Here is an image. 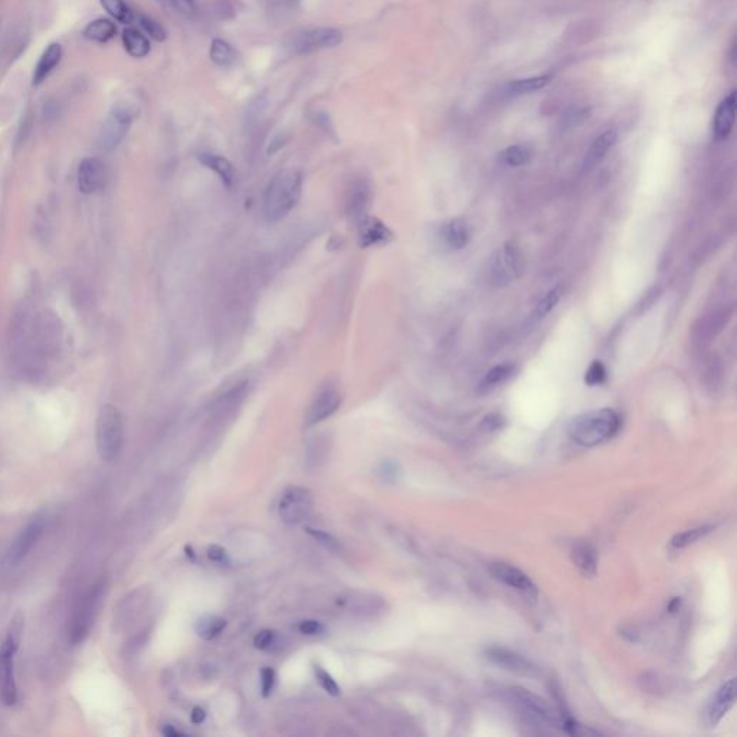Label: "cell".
Segmentation results:
<instances>
[{"instance_id":"obj_43","label":"cell","mask_w":737,"mask_h":737,"mask_svg":"<svg viewBox=\"0 0 737 737\" xmlns=\"http://www.w3.org/2000/svg\"><path fill=\"white\" fill-rule=\"evenodd\" d=\"M170 4L179 13H182L187 18H192L196 13L194 0H170Z\"/></svg>"},{"instance_id":"obj_49","label":"cell","mask_w":737,"mask_h":737,"mask_svg":"<svg viewBox=\"0 0 737 737\" xmlns=\"http://www.w3.org/2000/svg\"><path fill=\"white\" fill-rule=\"evenodd\" d=\"M314 121L316 124H318L321 128H324L326 131H330L331 130V124H330V118L326 113H317L316 117H314Z\"/></svg>"},{"instance_id":"obj_28","label":"cell","mask_w":737,"mask_h":737,"mask_svg":"<svg viewBox=\"0 0 737 737\" xmlns=\"http://www.w3.org/2000/svg\"><path fill=\"white\" fill-rule=\"evenodd\" d=\"M516 372H517V367L514 365L496 366L485 373V376L482 377V380L480 383V387L484 390L497 387L499 384L511 379L516 375Z\"/></svg>"},{"instance_id":"obj_34","label":"cell","mask_w":737,"mask_h":737,"mask_svg":"<svg viewBox=\"0 0 737 737\" xmlns=\"http://www.w3.org/2000/svg\"><path fill=\"white\" fill-rule=\"evenodd\" d=\"M313 671H314V675L318 681V684L321 685V689L331 697H338L341 694V689L340 685L337 684V681L334 680V677L326 671L321 665H314L313 667Z\"/></svg>"},{"instance_id":"obj_15","label":"cell","mask_w":737,"mask_h":737,"mask_svg":"<svg viewBox=\"0 0 737 737\" xmlns=\"http://www.w3.org/2000/svg\"><path fill=\"white\" fill-rule=\"evenodd\" d=\"M356 226L362 248L382 247V245H387L393 239V232L377 218L367 215Z\"/></svg>"},{"instance_id":"obj_5","label":"cell","mask_w":737,"mask_h":737,"mask_svg":"<svg viewBox=\"0 0 737 737\" xmlns=\"http://www.w3.org/2000/svg\"><path fill=\"white\" fill-rule=\"evenodd\" d=\"M313 494L309 488L291 487L278 502V516L287 524H300L313 511Z\"/></svg>"},{"instance_id":"obj_50","label":"cell","mask_w":737,"mask_h":737,"mask_svg":"<svg viewBox=\"0 0 737 737\" xmlns=\"http://www.w3.org/2000/svg\"><path fill=\"white\" fill-rule=\"evenodd\" d=\"M162 731H163V734H165V736H169V737H176V736H180V734H183V733L180 731V730L174 728V727L172 726V724H166V726L163 727V730H162Z\"/></svg>"},{"instance_id":"obj_44","label":"cell","mask_w":737,"mask_h":737,"mask_svg":"<svg viewBox=\"0 0 737 737\" xmlns=\"http://www.w3.org/2000/svg\"><path fill=\"white\" fill-rule=\"evenodd\" d=\"M299 631L300 633L303 635H309V636H314V635H318L323 632V625L318 622V621H314V619H306V621H301L300 625H299Z\"/></svg>"},{"instance_id":"obj_2","label":"cell","mask_w":737,"mask_h":737,"mask_svg":"<svg viewBox=\"0 0 737 737\" xmlns=\"http://www.w3.org/2000/svg\"><path fill=\"white\" fill-rule=\"evenodd\" d=\"M621 428V416L611 408L582 414L569 423V435L583 447H597L614 438Z\"/></svg>"},{"instance_id":"obj_25","label":"cell","mask_w":737,"mask_h":737,"mask_svg":"<svg viewBox=\"0 0 737 737\" xmlns=\"http://www.w3.org/2000/svg\"><path fill=\"white\" fill-rule=\"evenodd\" d=\"M123 43L128 55L133 58H144L150 52V42L140 31L127 28L123 32Z\"/></svg>"},{"instance_id":"obj_8","label":"cell","mask_w":737,"mask_h":737,"mask_svg":"<svg viewBox=\"0 0 737 737\" xmlns=\"http://www.w3.org/2000/svg\"><path fill=\"white\" fill-rule=\"evenodd\" d=\"M341 402H343V395L336 384L327 383V384L321 386L317 390L316 397L313 398V401L306 412L304 426L311 428V426H316L320 422L328 419L338 411V408L341 406Z\"/></svg>"},{"instance_id":"obj_33","label":"cell","mask_w":737,"mask_h":737,"mask_svg":"<svg viewBox=\"0 0 737 737\" xmlns=\"http://www.w3.org/2000/svg\"><path fill=\"white\" fill-rule=\"evenodd\" d=\"M562 294H563V288L560 285L553 287L552 289H549L543 296V299L537 303L536 310H534V316L537 318H543L545 316H548L558 306V303L560 301Z\"/></svg>"},{"instance_id":"obj_39","label":"cell","mask_w":737,"mask_h":737,"mask_svg":"<svg viewBox=\"0 0 737 737\" xmlns=\"http://www.w3.org/2000/svg\"><path fill=\"white\" fill-rule=\"evenodd\" d=\"M327 451H328V447H327V442L321 439V436H318L317 439H314L309 450H307V461L316 467H318L321 462H324L326 460V455H327Z\"/></svg>"},{"instance_id":"obj_38","label":"cell","mask_w":737,"mask_h":737,"mask_svg":"<svg viewBox=\"0 0 737 737\" xmlns=\"http://www.w3.org/2000/svg\"><path fill=\"white\" fill-rule=\"evenodd\" d=\"M279 643V635L272 629H262L254 638V645L261 651H272Z\"/></svg>"},{"instance_id":"obj_12","label":"cell","mask_w":737,"mask_h":737,"mask_svg":"<svg viewBox=\"0 0 737 737\" xmlns=\"http://www.w3.org/2000/svg\"><path fill=\"white\" fill-rule=\"evenodd\" d=\"M489 573L502 583L516 589V591L527 595L528 598L537 597V586L534 582L519 567L504 563V562H496L489 565Z\"/></svg>"},{"instance_id":"obj_46","label":"cell","mask_w":737,"mask_h":737,"mask_svg":"<svg viewBox=\"0 0 737 737\" xmlns=\"http://www.w3.org/2000/svg\"><path fill=\"white\" fill-rule=\"evenodd\" d=\"M208 558L209 560L215 562V563H221V565H225V563H229V558H228V553L223 548L218 546V545H212L209 546L208 549Z\"/></svg>"},{"instance_id":"obj_37","label":"cell","mask_w":737,"mask_h":737,"mask_svg":"<svg viewBox=\"0 0 737 737\" xmlns=\"http://www.w3.org/2000/svg\"><path fill=\"white\" fill-rule=\"evenodd\" d=\"M23 625H25L23 615L21 612L15 614V616L11 619V624H9V628H8V632H6V638H5V643L19 648L21 640H22Z\"/></svg>"},{"instance_id":"obj_48","label":"cell","mask_w":737,"mask_h":737,"mask_svg":"<svg viewBox=\"0 0 737 737\" xmlns=\"http://www.w3.org/2000/svg\"><path fill=\"white\" fill-rule=\"evenodd\" d=\"M206 719V711L205 709H202L201 706H196L192 709V713H190V720L193 724H202Z\"/></svg>"},{"instance_id":"obj_30","label":"cell","mask_w":737,"mask_h":737,"mask_svg":"<svg viewBox=\"0 0 737 737\" xmlns=\"http://www.w3.org/2000/svg\"><path fill=\"white\" fill-rule=\"evenodd\" d=\"M530 159H531V152L524 144L510 145L500 153L502 163L506 166H510V167L524 166L530 162Z\"/></svg>"},{"instance_id":"obj_21","label":"cell","mask_w":737,"mask_h":737,"mask_svg":"<svg viewBox=\"0 0 737 737\" xmlns=\"http://www.w3.org/2000/svg\"><path fill=\"white\" fill-rule=\"evenodd\" d=\"M511 694H513L514 700L517 703H520L527 713H531L533 716H536L537 719L543 720V721L553 723L556 720V717L552 713V709L548 706V703L543 702L542 699H538L533 693L521 689V687H514V689H511Z\"/></svg>"},{"instance_id":"obj_36","label":"cell","mask_w":737,"mask_h":737,"mask_svg":"<svg viewBox=\"0 0 737 737\" xmlns=\"http://www.w3.org/2000/svg\"><path fill=\"white\" fill-rule=\"evenodd\" d=\"M307 533L316 540L317 543H320L327 550H330L333 553H341L343 552L341 543L338 542V540L334 536H331L330 533L318 530V528H311V527L307 528Z\"/></svg>"},{"instance_id":"obj_20","label":"cell","mask_w":737,"mask_h":737,"mask_svg":"<svg viewBox=\"0 0 737 737\" xmlns=\"http://www.w3.org/2000/svg\"><path fill=\"white\" fill-rule=\"evenodd\" d=\"M570 558L576 569L584 576L592 577L598 570V553L597 549L587 542H576L572 548Z\"/></svg>"},{"instance_id":"obj_6","label":"cell","mask_w":737,"mask_h":737,"mask_svg":"<svg viewBox=\"0 0 737 737\" xmlns=\"http://www.w3.org/2000/svg\"><path fill=\"white\" fill-rule=\"evenodd\" d=\"M103 594V583H98L92 586L89 591L82 597L79 601L75 614L71 621L70 628V643L71 645H79L89 632L92 626V621L98 608V602H100Z\"/></svg>"},{"instance_id":"obj_29","label":"cell","mask_w":737,"mask_h":737,"mask_svg":"<svg viewBox=\"0 0 737 737\" xmlns=\"http://www.w3.org/2000/svg\"><path fill=\"white\" fill-rule=\"evenodd\" d=\"M553 79L552 74L545 75H537L531 78H523V79H514L509 84V89L514 94H528L545 88L550 81Z\"/></svg>"},{"instance_id":"obj_42","label":"cell","mask_w":737,"mask_h":737,"mask_svg":"<svg viewBox=\"0 0 737 737\" xmlns=\"http://www.w3.org/2000/svg\"><path fill=\"white\" fill-rule=\"evenodd\" d=\"M275 682H277V674L274 671V668L271 667H264L261 670V694L264 699H268L274 689H275Z\"/></svg>"},{"instance_id":"obj_47","label":"cell","mask_w":737,"mask_h":737,"mask_svg":"<svg viewBox=\"0 0 737 737\" xmlns=\"http://www.w3.org/2000/svg\"><path fill=\"white\" fill-rule=\"evenodd\" d=\"M380 474L386 481H395L398 478V464L393 461H384L380 467Z\"/></svg>"},{"instance_id":"obj_10","label":"cell","mask_w":737,"mask_h":737,"mask_svg":"<svg viewBox=\"0 0 737 737\" xmlns=\"http://www.w3.org/2000/svg\"><path fill=\"white\" fill-rule=\"evenodd\" d=\"M343 35L338 29L334 28H317L303 33H299L289 43L291 51L294 54H310L320 49L334 48L341 43Z\"/></svg>"},{"instance_id":"obj_1","label":"cell","mask_w":737,"mask_h":737,"mask_svg":"<svg viewBox=\"0 0 737 737\" xmlns=\"http://www.w3.org/2000/svg\"><path fill=\"white\" fill-rule=\"evenodd\" d=\"M303 176L300 172L287 169L277 173L270 182L264 196V216L275 223L288 216L301 198Z\"/></svg>"},{"instance_id":"obj_45","label":"cell","mask_w":737,"mask_h":737,"mask_svg":"<svg viewBox=\"0 0 737 737\" xmlns=\"http://www.w3.org/2000/svg\"><path fill=\"white\" fill-rule=\"evenodd\" d=\"M504 423V419L502 418L500 414H489L488 416H485L481 422V428L487 432H493L499 428H502Z\"/></svg>"},{"instance_id":"obj_16","label":"cell","mask_w":737,"mask_h":737,"mask_svg":"<svg viewBox=\"0 0 737 737\" xmlns=\"http://www.w3.org/2000/svg\"><path fill=\"white\" fill-rule=\"evenodd\" d=\"M737 106V92L733 89L719 104L713 118V137L717 141H724L733 131Z\"/></svg>"},{"instance_id":"obj_18","label":"cell","mask_w":737,"mask_h":737,"mask_svg":"<svg viewBox=\"0 0 737 737\" xmlns=\"http://www.w3.org/2000/svg\"><path fill=\"white\" fill-rule=\"evenodd\" d=\"M439 236L442 242L445 243V247L454 251H460L468 245L471 232L468 223L464 219H451L440 226Z\"/></svg>"},{"instance_id":"obj_24","label":"cell","mask_w":737,"mask_h":737,"mask_svg":"<svg viewBox=\"0 0 737 737\" xmlns=\"http://www.w3.org/2000/svg\"><path fill=\"white\" fill-rule=\"evenodd\" d=\"M199 160L204 166H206L209 170L215 172L222 183L228 187H231L235 182V172L231 165V162L222 156L212 155V153H202L199 155Z\"/></svg>"},{"instance_id":"obj_4","label":"cell","mask_w":737,"mask_h":737,"mask_svg":"<svg viewBox=\"0 0 737 737\" xmlns=\"http://www.w3.org/2000/svg\"><path fill=\"white\" fill-rule=\"evenodd\" d=\"M526 270V258L519 245L506 242L488 262L487 277L491 285L504 287L520 278Z\"/></svg>"},{"instance_id":"obj_19","label":"cell","mask_w":737,"mask_h":737,"mask_svg":"<svg viewBox=\"0 0 737 737\" xmlns=\"http://www.w3.org/2000/svg\"><path fill=\"white\" fill-rule=\"evenodd\" d=\"M618 140V134L615 130H606L601 135H598L594 143L589 147L583 157V170L595 169L612 149Z\"/></svg>"},{"instance_id":"obj_31","label":"cell","mask_w":737,"mask_h":737,"mask_svg":"<svg viewBox=\"0 0 737 737\" xmlns=\"http://www.w3.org/2000/svg\"><path fill=\"white\" fill-rule=\"evenodd\" d=\"M713 530V526H702V527H696V528H690V530H685L682 533H678L672 537L671 540V545L677 549H682V548H687L690 545H694L697 543L699 540L704 538L709 533H711Z\"/></svg>"},{"instance_id":"obj_14","label":"cell","mask_w":737,"mask_h":737,"mask_svg":"<svg viewBox=\"0 0 737 737\" xmlns=\"http://www.w3.org/2000/svg\"><path fill=\"white\" fill-rule=\"evenodd\" d=\"M372 201V187L365 179H356L350 183L346 194V214L356 225L367 216Z\"/></svg>"},{"instance_id":"obj_11","label":"cell","mask_w":737,"mask_h":737,"mask_svg":"<svg viewBox=\"0 0 737 737\" xmlns=\"http://www.w3.org/2000/svg\"><path fill=\"white\" fill-rule=\"evenodd\" d=\"M18 648L5 643L0 647V700L8 707L18 702V687L15 680L13 660Z\"/></svg>"},{"instance_id":"obj_9","label":"cell","mask_w":737,"mask_h":737,"mask_svg":"<svg viewBox=\"0 0 737 737\" xmlns=\"http://www.w3.org/2000/svg\"><path fill=\"white\" fill-rule=\"evenodd\" d=\"M43 530H45V519L43 517L33 519L18 534V537L13 540L12 545L6 550L4 560H2V567L12 569V567L18 566L29 555V552L36 546L38 540L43 534Z\"/></svg>"},{"instance_id":"obj_13","label":"cell","mask_w":737,"mask_h":737,"mask_svg":"<svg viewBox=\"0 0 737 737\" xmlns=\"http://www.w3.org/2000/svg\"><path fill=\"white\" fill-rule=\"evenodd\" d=\"M109 182L107 166L96 157L84 159L78 167V187L85 194L103 190Z\"/></svg>"},{"instance_id":"obj_22","label":"cell","mask_w":737,"mask_h":737,"mask_svg":"<svg viewBox=\"0 0 737 737\" xmlns=\"http://www.w3.org/2000/svg\"><path fill=\"white\" fill-rule=\"evenodd\" d=\"M485 655L489 661H493L494 664L504 667L507 670H511L516 672H526V674L531 672V665L528 664V661H526L523 657L517 655L516 653H513L510 650L500 648V647H491L485 651Z\"/></svg>"},{"instance_id":"obj_26","label":"cell","mask_w":737,"mask_h":737,"mask_svg":"<svg viewBox=\"0 0 737 737\" xmlns=\"http://www.w3.org/2000/svg\"><path fill=\"white\" fill-rule=\"evenodd\" d=\"M117 35V26L109 19H96L87 25L84 29V36L89 40L106 43L111 40Z\"/></svg>"},{"instance_id":"obj_23","label":"cell","mask_w":737,"mask_h":737,"mask_svg":"<svg viewBox=\"0 0 737 737\" xmlns=\"http://www.w3.org/2000/svg\"><path fill=\"white\" fill-rule=\"evenodd\" d=\"M61 57H62V48L60 43H51L45 49L40 60L38 61V64L35 67L33 85L42 84L49 75H51V72L60 64Z\"/></svg>"},{"instance_id":"obj_3","label":"cell","mask_w":737,"mask_h":737,"mask_svg":"<svg viewBox=\"0 0 737 737\" xmlns=\"http://www.w3.org/2000/svg\"><path fill=\"white\" fill-rule=\"evenodd\" d=\"M95 438L98 454L104 461H113L118 457L123 448L124 421L116 406L106 405L98 412Z\"/></svg>"},{"instance_id":"obj_40","label":"cell","mask_w":737,"mask_h":737,"mask_svg":"<svg viewBox=\"0 0 737 737\" xmlns=\"http://www.w3.org/2000/svg\"><path fill=\"white\" fill-rule=\"evenodd\" d=\"M140 25L145 31L147 35H150V38H153L157 42H163L167 38L166 29L159 22H156L155 19H152L149 16H141Z\"/></svg>"},{"instance_id":"obj_41","label":"cell","mask_w":737,"mask_h":737,"mask_svg":"<svg viewBox=\"0 0 737 737\" xmlns=\"http://www.w3.org/2000/svg\"><path fill=\"white\" fill-rule=\"evenodd\" d=\"M605 380H606V369H605L604 363L602 362H594L591 365V367L586 370L584 382L589 386H598V384H602Z\"/></svg>"},{"instance_id":"obj_35","label":"cell","mask_w":737,"mask_h":737,"mask_svg":"<svg viewBox=\"0 0 737 737\" xmlns=\"http://www.w3.org/2000/svg\"><path fill=\"white\" fill-rule=\"evenodd\" d=\"M101 5L118 22L130 23L133 21V13L123 0H101Z\"/></svg>"},{"instance_id":"obj_32","label":"cell","mask_w":737,"mask_h":737,"mask_svg":"<svg viewBox=\"0 0 737 737\" xmlns=\"http://www.w3.org/2000/svg\"><path fill=\"white\" fill-rule=\"evenodd\" d=\"M211 60L219 65V67H228L233 62L235 54L232 46L222 40V39H214L211 43Z\"/></svg>"},{"instance_id":"obj_27","label":"cell","mask_w":737,"mask_h":737,"mask_svg":"<svg viewBox=\"0 0 737 737\" xmlns=\"http://www.w3.org/2000/svg\"><path fill=\"white\" fill-rule=\"evenodd\" d=\"M226 628V619L222 618V616H218V615H208V616H202L201 619H198V622H196L194 625V631H196V635H198L199 638H202V640H214V638L219 636L223 629Z\"/></svg>"},{"instance_id":"obj_17","label":"cell","mask_w":737,"mask_h":737,"mask_svg":"<svg viewBox=\"0 0 737 737\" xmlns=\"http://www.w3.org/2000/svg\"><path fill=\"white\" fill-rule=\"evenodd\" d=\"M734 702H736V681H734V678H730L727 682H724L720 687V689L716 692V694L713 696V699L710 700L707 710H706L707 721L711 726L717 724L724 717V714L733 707Z\"/></svg>"},{"instance_id":"obj_7","label":"cell","mask_w":737,"mask_h":737,"mask_svg":"<svg viewBox=\"0 0 737 737\" xmlns=\"http://www.w3.org/2000/svg\"><path fill=\"white\" fill-rule=\"evenodd\" d=\"M133 111L118 104L111 110L107 120L104 121L100 135H98V145L104 152H111L116 147L120 145V143L126 138L131 124H133Z\"/></svg>"}]
</instances>
